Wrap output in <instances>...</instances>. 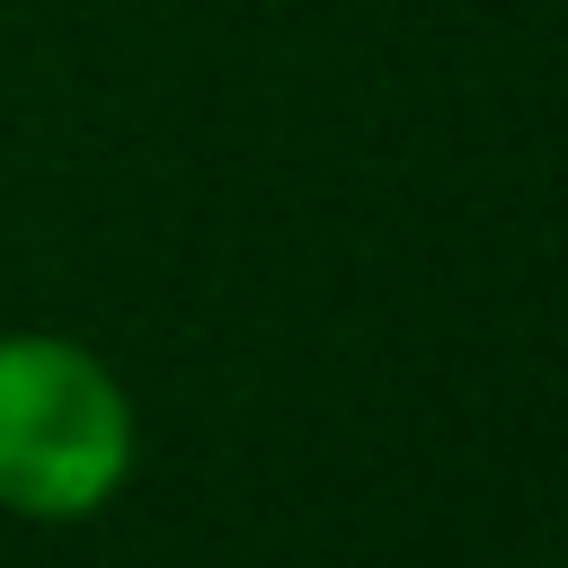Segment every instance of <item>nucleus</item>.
Segmentation results:
<instances>
[{"instance_id": "nucleus-1", "label": "nucleus", "mask_w": 568, "mask_h": 568, "mask_svg": "<svg viewBox=\"0 0 568 568\" xmlns=\"http://www.w3.org/2000/svg\"><path fill=\"white\" fill-rule=\"evenodd\" d=\"M142 470L124 373L71 328H0V515L89 524Z\"/></svg>"}]
</instances>
